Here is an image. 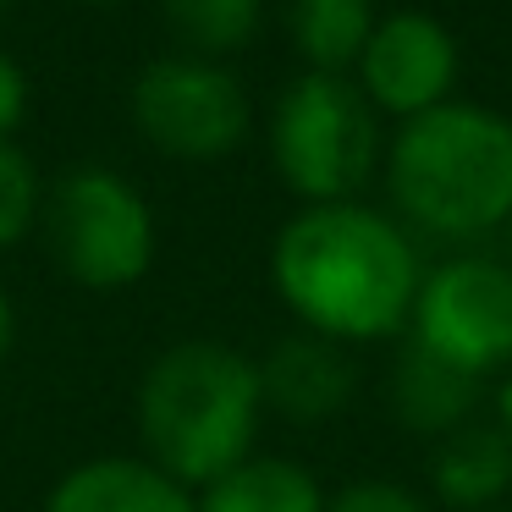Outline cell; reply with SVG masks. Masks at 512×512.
Masks as SVG:
<instances>
[{
	"mask_svg": "<svg viewBox=\"0 0 512 512\" xmlns=\"http://www.w3.org/2000/svg\"><path fill=\"white\" fill-rule=\"evenodd\" d=\"M270 281L303 331L331 342L397 336L419 298V248L369 204H303L270 248Z\"/></svg>",
	"mask_w": 512,
	"mask_h": 512,
	"instance_id": "6da1fadb",
	"label": "cell"
},
{
	"mask_svg": "<svg viewBox=\"0 0 512 512\" xmlns=\"http://www.w3.org/2000/svg\"><path fill=\"white\" fill-rule=\"evenodd\" d=\"M386 193L424 237L468 243L512 221V122L490 105L446 100L408 116L386 149Z\"/></svg>",
	"mask_w": 512,
	"mask_h": 512,
	"instance_id": "7a4b0ae2",
	"label": "cell"
},
{
	"mask_svg": "<svg viewBox=\"0 0 512 512\" xmlns=\"http://www.w3.org/2000/svg\"><path fill=\"white\" fill-rule=\"evenodd\" d=\"M133 413L149 463L199 490L254 457V435L265 419L259 364L210 336L171 342L138 380Z\"/></svg>",
	"mask_w": 512,
	"mask_h": 512,
	"instance_id": "3957f363",
	"label": "cell"
},
{
	"mask_svg": "<svg viewBox=\"0 0 512 512\" xmlns=\"http://www.w3.org/2000/svg\"><path fill=\"white\" fill-rule=\"evenodd\" d=\"M270 160L303 204H347L380 166V111L347 72H298L270 111Z\"/></svg>",
	"mask_w": 512,
	"mask_h": 512,
	"instance_id": "277c9868",
	"label": "cell"
},
{
	"mask_svg": "<svg viewBox=\"0 0 512 512\" xmlns=\"http://www.w3.org/2000/svg\"><path fill=\"white\" fill-rule=\"evenodd\" d=\"M39 237H45V254L56 259V270L78 281L83 292H122L144 281L160 248L144 188L100 160L61 171L45 188Z\"/></svg>",
	"mask_w": 512,
	"mask_h": 512,
	"instance_id": "5b68a950",
	"label": "cell"
},
{
	"mask_svg": "<svg viewBox=\"0 0 512 512\" xmlns=\"http://www.w3.org/2000/svg\"><path fill=\"white\" fill-rule=\"evenodd\" d=\"M127 116H133L138 138L155 155L182 160V166H215L254 127V105H248L243 78L226 61L182 56V50L149 61L133 78Z\"/></svg>",
	"mask_w": 512,
	"mask_h": 512,
	"instance_id": "8992f818",
	"label": "cell"
},
{
	"mask_svg": "<svg viewBox=\"0 0 512 512\" xmlns=\"http://www.w3.org/2000/svg\"><path fill=\"white\" fill-rule=\"evenodd\" d=\"M408 342L468 369L474 380L512 364V265L485 254H457L424 270L408 314Z\"/></svg>",
	"mask_w": 512,
	"mask_h": 512,
	"instance_id": "52a82bcc",
	"label": "cell"
},
{
	"mask_svg": "<svg viewBox=\"0 0 512 512\" xmlns=\"http://www.w3.org/2000/svg\"><path fill=\"white\" fill-rule=\"evenodd\" d=\"M353 83L375 111L397 116H424L446 105L457 83V39L446 34L441 17L430 12H391L375 23L364 56L353 67Z\"/></svg>",
	"mask_w": 512,
	"mask_h": 512,
	"instance_id": "ba28073f",
	"label": "cell"
},
{
	"mask_svg": "<svg viewBox=\"0 0 512 512\" xmlns=\"http://www.w3.org/2000/svg\"><path fill=\"white\" fill-rule=\"evenodd\" d=\"M259 391H265V408L281 413L292 424H325L353 402L358 391V369L347 358L342 342L314 331H292L259 358Z\"/></svg>",
	"mask_w": 512,
	"mask_h": 512,
	"instance_id": "9c48e42d",
	"label": "cell"
},
{
	"mask_svg": "<svg viewBox=\"0 0 512 512\" xmlns=\"http://www.w3.org/2000/svg\"><path fill=\"white\" fill-rule=\"evenodd\" d=\"M45 512H199V496L144 452H105L72 463L50 485Z\"/></svg>",
	"mask_w": 512,
	"mask_h": 512,
	"instance_id": "30bf717a",
	"label": "cell"
},
{
	"mask_svg": "<svg viewBox=\"0 0 512 512\" xmlns=\"http://www.w3.org/2000/svg\"><path fill=\"white\" fill-rule=\"evenodd\" d=\"M391 408L413 435H452L474 419L479 408V380L468 369L435 358L430 347L408 342L391 369Z\"/></svg>",
	"mask_w": 512,
	"mask_h": 512,
	"instance_id": "8fae6325",
	"label": "cell"
},
{
	"mask_svg": "<svg viewBox=\"0 0 512 512\" xmlns=\"http://www.w3.org/2000/svg\"><path fill=\"white\" fill-rule=\"evenodd\" d=\"M430 479H435V496L452 512H474V507L507 501V490H512V430L507 424L468 419L463 430L441 435Z\"/></svg>",
	"mask_w": 512,
	"mask_h": 512,
	"instance_id": "7c38bea8",
	"label": "cell"
},
{
	"mask_svg": "<svg viewBox=\"0 0 512 512\" xmlns=\"http://www.w3.org/2000/svg\"><path fill=\"white\" fill-rule=\"evenodd\" d=\"M199 512H325V490L292 457H243L237 468L215 474L193 490Z\"/></svg>",
	"mask_w": 512,
	"mask_h": 512,
	"instance_id": "4fadbf2b",
	"label": "cell"
},
{
	"mask_svg": "<svg viewBox=\"0 0 512 512\" xmlns=\"http://www.w3.org/2000/svg\"><path fill=\"white\" fill-rule=\"evenodd\" d=\"M375 23V0H287V39L309 72H353Z\"/></svg>",
	"mask_w": 512,
	"mask_h": 512,
	"instance_id": "5bb4252c",
	"label": "cell"
},
{
	"mask_svg": "<svg viewBox=\"0 0 512 512\" xmlns=\"http://www.w3.org/2000/svg\"><path fill=\"white\" fill-rule=\"evenodd\" d=\"M160 23L171 28L182 56L226 61L254 45L265 0H160Z\"/></svg>",
	"mask_w": 512,
	"mask_h": 512,
	"instance_id": "9a60e30c",
	"label": "cell"
},
{
	"mask_svg": "<svg viewBox=\"0 0 512 512\" xmlns=\"http://www.w3.org/2000/svg\"><path fill=\"white\" fill-rule=\"evenodd\" d=\"M39 210H45L39 166L17 138H0V248H17L23 237H34Z\"/></svg>",
	"mask_w": 512,
	"mask_h": 512,
	"instance_id": "2e32d148",
	"label": "cell"
},
{
	"mask_svg": "<svg viewBox=\"0 0 512 512\" xmlns=\"http://www.w3.org/2000/svg\"><path fill=\"white\" fill-rule=\"evenodd\" d=\"M325 512H430V507L391 479H358V485L325 496Z\"/></svg>",
	"mask_w": 512,
	"mask_h": 512,
	"instance_id": "e0dca14e",
	"label": "cell"
},
{
	"mask_svg": "<svg viewBox=\"0 0 512 512\" xmlns=\"http://www.w3.org/2000/svg\"><path fill=\"white\" fill-rule=\"evenodd\" d=\"M28 105H34V89H28V72L12 50H0V138H17L28 122Z\"/></svg>",
	"mask_w": 512,
	"mask_h": 512,
	"instance_id": "ac0fdd59",
	"label": "cell"
},
{
	"mask_svg": "<svg viewBox=\"0 0 512 512\" xmlns=\"http://www.w3.org/2000/svg\"><path fill=\"white\" fill-rule=\"evenodd\" d=\"M12 342H17V309L6 298V287H0V364L12 358Z\"/></svg>",
	"mask_w": 512,
	"mask_h": 512,
	"instance_id": "d6986e66",
	"label": "cell"
},
{
	"mask_svg": "<svg viewBox=\"0 0 512 512\" xmlns=\"http://www.w3.org/2000/svg\"><path fill=\"white\" fill-rule=\"evenodd\" d=\"M501 413H507V430H512V380H507V391H501Z\"/></svg>",
	"mask_w": 512,
	"mask_h": 512,
	"instance_id": "ffe728a7",
	"label": "cell"
},
{
	"mask_svg": "<svg viewBox=\"0 0 512 512\" xmlns=\"http://www.w3.org/2000/svg\"><path fill=\"white\" fill-rule=\"evenodd\" d=\"M78 6H122V0H78Z\"/></svg>",
	"mask_w": 512,
	"mask_h": 512,
	"instance_id": "44dd1931",
	"label": "cell"
},
{
	"mask_svg": "<svg viewBox=\"0 0 512 512\" xmlns=\"http://www.w3.org/2000/svg\"><path fill=\"white\" fill-rule=\"evenodd\" d=\"M474 512H512V507H507V501H496V507H474Z\"/></svg>",
	"mask_w": 512,
	"mask_h": 512,
	"instance_id": "7402d4cb",
	"label": "cell"
},
{
	"mask_svg": "<svg viewBox=\"0 0 512 512\" xmlns=\"http://www.w3.org/2000/svg\"><path fill=\"white\" fill-rule=\"evenodd\" d=\"M6 6H12V0H0V12H6Z\"/></svg>",
	"mask_w": 512,
	"mask_h": 512,
	"instance_id": "603a6c76",
	"label": "cell"
}]
</instances>
